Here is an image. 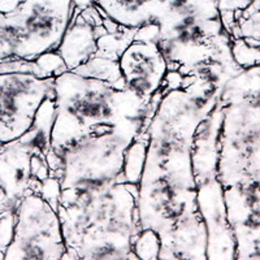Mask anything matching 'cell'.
<instances>
[{
  "label": "cell",
  "mask_w": 260,
  "mask_h": 260,
  "mask_svg": "<svg viewBox=\"0 0 260 260\" xmlns=\"http://www.w3.org/2000/svg\"><path fill=\"white\" fill-rule=\"evenodd\" d=\"M51 148L60 151L85 134L127 118H145L148 103L107 81L67 71L55 78Z\"/></svg>",
  "instance_id": "obj_1"
},
{
  "label": "cell",
  "mask_w": 260,
  "mask_h": 260,
  "mask_svg": "<svg viewBox=\"0 0 260 260\" xmlns=\"http://www.w3.org/2000/svg\"><path fill=\"white\" fill-rule=\"evenodd\" d=\"M145 118H127L85 134L57 151L60 202L106 192L121 182L127 147L143 133Z\"/></svg>",
  "instance_id": "obj_2"
},
{
  "label": "cell",
  "mask_w": 260,
  "mask_h": 260,
  "mask_svg": "<svg viewBox=\"0 0 260 260\" xmlns=\"http://www.w3.org/2000/svg\"><path fill=\"white\" fill-rule=\"evenodd\" d=\"M73 17L72 0H24L6 15L13 56L34 60L57 50Z\"/></svg>",
  "instance_id": "obj_3"
},
{
  "label": "cell",
  "mask_w": 260,
  "mask_h": 260,
  "mask_svg": "<svg viewBox=\"0 0 260 260\" xmlns=\"http://www.w3.org/2000/svg\"><path fill=\"white\" fill-rule=\"evenodd\" d=\"M12 241L4 259H64L67 243L55 208L38 192H29L16 206Z\"/></svg>",
  "instance_id": "obj_4"
},
{
  "label": "cell",
  "mask_w": 260,
  "mask_h": 260,
  "mask_svg": "<svg viewBox=\"0 0 260 260\" xmlns=\"http://www.w3.org/2000/svg\"><path fill=\"white\" fill-rule=\"evenodd\" d=\"M55 78L26 72L0 73V143L29 132L42 104L55 99Z\"/></svg>",
  "instance_id": "obj_5"
},
{
  "label": "cell",
  "mask_w": 260,
  "mask_h": 260,
  "mask_svg": "<svg viewBox=\"0 0 260 260\" xmlns=\"http://www.w3.org/2000/svg\"><path fill=\"white\" fill-rule=\"evenodd\" d=\"M195 212L197 189L180 186L161 176L139 181L137 215L141 229H152L162 237L181 219Z\"/></svg>",
  "instance_id": "obj_6"
},
{
  "label": "cell",
  "mask_w": 260,
  "mask_h": 260,
  "mask_svg": "<svg viewBox=\"0 0 260 260\" xmlns=\"http://www.w3.org/2000/svg\"><path fill=\"white\" fill-rule=\"evenodd\" d=\"M117 64L125 87L146 102L162 89L169 72L156 42L133 39L120 53Z\"/></svg>",
  "instance_id": "obj_7"
},
{
  "label": "cell",
  "mask_w": 260,
  "mask_h": 260,
  "mask_svg": "<svg viewBox=\"0 0 260 260\" xmlns=\"http://www.w3.org/2000/svg\"><path fill=\"white\" fill-rule=\"evenodd\" d=\"M197 204L207 232V259H236V240L226 217L224 187L216 176L197 183Z\"/></svg>",
  "instance_id": "obj_8"
},
{
  "label": "cell",
  "mask_w": 260,
  "mask_h": 260,
  "mask_svg": "<svg viewBox=\"0 0 260 260\" xmlns=\"http://www.w3.org/2000/svg\"><path fill=\"white\" fill-rule=\"evenodd\" d=\"M38 151L42 152L22 138L0 147V189L13 210L25 195L38 192L41 183L34 181L31 172L32 156Z\"/></svg>",
  "instance_id": "obj_9"
},
{
  "label": "cell",
  "mask_w": 260,
  "mask_h": 260,
  "mask_svg": "<svg viewBox=\"0 0 260 260\" xmlns=\"http://www.w3.org/2000/svg\"><path fill=\"white\" fill-rule=\"evenodd\" d=\"M159 259H207V232L199 211L160 237Z\"/></svg>",
  "instance_id": "obj_10"
},
{
  "label": "cell",
  "mask_w": 260,
  "mask_h": 260,
  "mask_svg": "<svg viewBox=\"0 0 260 260\" xmlns=\"http://www.w3.org/2000/svg\"><path fill=\"white\" fill-rule=\"evenodd\" d=\"M80 21L72 20L64 38L57 47V52L64 60L68 71H76L98 55L99 25L91 24L80 13Z\"/></svg>",
  "instance_id": "obj_11"
},
{
  "label": "cell",
  "mask_w": 260,
  "mask_h": 260,
  "mask_svg": "<svg viewBox=\"0 0 260 260\" xmlns=\"http://www.w3.org/2000/svg\"><path fill=\"white\" fill-rule=\"evenodd\" d=\"M147 136V134H146ZM147 138L142 139L141 134L127 147L124 157V168L121 173V182L139 185L145 169L146 156H147Z\"/></svg>",
  "instance_id": "obj_12"
},
{
  "label": "cell",
  "mask_w": 260,
  "mask_h": 260,
  "mask_svg": "<svg viewBox=\"0 0 260 260\" xmlns=\"http://www.w3.org/2000/svg\"><path fill=\"white\" fill-rule=\"evenodd\" d=\"M74 72L107 81V82L112 83V85L117 86V87H125V86L118 85L120 82H122L121 73H120V69H118L117 61H113V60L108 59V57H98L95 55L92 59H90L86 64H83L82 67L77 68Z\"/></svg>",
  "instance_id": "obj_13"
},
{
  "label": "cell",
  "mask_w": 260,
  "mask_h": 260,
  "mask_svg": "<svg viewBox=\"0 0 260 260\" xmlns=\"http://www.w3.org/2000/svg\"><path fill=\"white\" fill-rule=\"evenodd\" d=\"M231 39H242L250 46H260V9H246L238 17Z\"/></svg>",
  "instance_id": "obj_14"
},
{
  "label": "cell",
  "mask_w": 260,
  "mask_h": 260,
  "mask_svg": "<svg viewBox=\"0 0 260 260\" xmlns=\"http://www.w3.org/2000/svg\"><path fill=\"white\" fill-rule=\"evenodd\" d=\"M133 252L137 259L157 260L160 252V237L152 229H141L133 241Z\"/></svg>",
  "instance_id": "obj_15"
},
{
  "label": "cell",
  "mask_w": 260,
  "mask_h": 260,
  "mask_svg": "<svg viewBox=\"0 0 260 260\" xmlns=\"http://www.w3.org/2000/svg\"><path fill=\"white\" fill-rule=\"evenodd\" d=\"M255 0H217V7L221 16L222 25L231 37L233 27L241 15L248 7H251Z\"/></svg>",
  "instance_id": "obj_16"
},
{
  "label": "cell",
  "mask_w": 260,
  "mask_h": 260,
  "mask_svg": "<svg viewBox=\"0 0 260 260\" xmlns=\"http://www.w3.org/2000/svg\"><path fill=\"white\" fill-rule=\"evenodd\" d=\"M34 60H36L43 77H57L59 74L68 71L64 60L61 59L60 53L56 50L42 53Z\"/></svg>",
  "instance_id": "obj_17"
},
{
  "label": "cell",
  "mask_w": 260,
  "mask_h": 260,
  "mask_svg": "<svg viewBox=\"0 0 260 260\" xmlns=\"http://www.w3.org/2000/svg\"><path fill=\"white\" fill-rule=\"evenodd\" d=\"M38 194L57 211L60 203V194H61L59 177L55 175H50L47 178H45L39 185Z\"/></svg>",
  "instance_id": "obj_18"
},
{
  "label": "cell",
  "mask_w": 260,
  "mask_h": 260,
  "mask_svg": "<svg viewBox=\"0 0 260 260\" xmlns=\"http://www.w3.org/2000/svg\"><path fill=\"white\" fill-rule=\"evenodd\" d=\"M13 213H15V211L8 210L0 219V251H3L4 254H6L7 247L12 241L13 220H15Z\"/></svg>",
  "instance_id": "obj_19"
},
{
  "label": "cell",
  "mask_w": 260,
  "mask_h": 260,
  "mask_svg": "<svg viewBox=\"0 0 260 260\" xmlns=\"http://www.w3.org/2000/svg\"><path fill=\"white\" fill-rule=\"evenodd\" d=\"M22 2L24 0H0V12L4 15L13 12Z\"/></svg>",
  "instance_id": "obj_20"
},
{
  "label": "cell",
  "mask_w": 260,
  "mask_h": 260,
  "mask_svg": "<svg viewBox=\"0 0 260 260\" xmlns=\"http://www.w3.org/2000/svg\"><path fill=\"white\" fill-rule=\"evenodd\" d=\"M8 210L15 211L12 207H11V204H9L8 199H7V197H6V194L3 192V190L0 189V219H2V216H3Z\"/></svg>",
  "instance_id": "obj_21"
},
{
  "label": "cell",
  "mask_w": 260,
  "mask_h": 260,
  "mask_svg": "<svg viewBox=\"0 0 260 260\" xmlns=\"http://www.w3.org/2000/svg\"><path fill=\"white\" fill-rule=\"evenodd\" d=\"M72 4H73L74 9L77 11H83V9L92 7L95 4V0H72Z\"/></svg>",
  "instance_id": "obj_22"
},
{
  "label": "cell",
  "mask_w": 260,
  "mask_h": 260,
  "mask_svg": "<svg viewBox=\"0 0 260 260\" xmlns=\"http://www.w3.org/2000/svg\"><path fill=\"white\" fill-rule=\"evenodd\" d=\"M4 259V252L3 251H0V260Z\"/></svg>",
  "instance_id": "obj_23"
}]
</instances>
